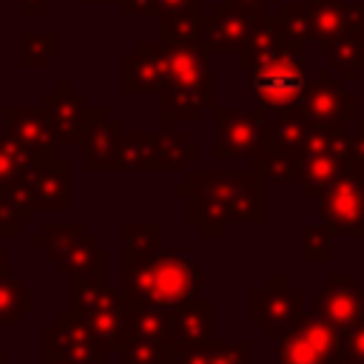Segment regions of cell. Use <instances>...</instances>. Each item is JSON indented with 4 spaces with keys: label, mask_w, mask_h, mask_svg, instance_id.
<instances>
[{
    "label": "cell",
    "mask_w": 364,
    "mask_h": 364,
    "mask_svg": "<svg viewBox=\"0 0 364 364\" xmlns=\"http://www.w3.org/2000/svg\"><path fill=\"white\" fill-rule=\"evenodd\" d=\"M173 196L185 199L188 225L202 236H225L230 225L264 222V176L250 171H191L173 185Z\"/></svg>",
    "instance_id": "obj_1"
},
{
    "label": "cell",
    "mask_w": 364,
    "mask_h": 364,
    "mask_svg": "<svg viewBox=\"0 0 364 364\" xmlns=\"http://www.w3.org/2000/svg\"><path fill=\"white\" fill-rule=\"evenodd\" d=\"M202 262L182 250H156L139 259H122V299L136 304L176 307L199 296Z\"/></svg>",
    "instance_id": "obj_2"
},
{
    "label": "cell",
    "mask_w": 364,
    "mask_h": 364,
    "mask_svg": "<svg viewBox=\"0 0 364 364\" xmlns=\"http://www.w3.org/2000/svg\"><path fill=\"white\" fill-rule=\"evenodd\" d=\"M168 85L162 91V128L176 122H196L205 108L213 105V77L208 48L202 40H168Z\"/></svg>",
    "instance_id": "obj_3"
},
{
    "label": "cell",
    "mask_w": 364,
    "mask_h": 364,
    "mask_svg": "<svg viewBox=\"0 0 364 364\" xmlns=\"http://www.w3.org/2000/svg\"><path fill=\"white\" fill-rule=\"evenodd\" d=\"M250 85L256 105H262L264 111H282L296 105L307 88L304 48L284 43L276 51L259 57L250 65Z\"/></svg>",
    "instance_id": "obj_4"
},
{
    "label": "cell",
    "mask_w": 364,
    "mask_h": 364,
    "mask_svg": "<svg viewBox=\"0 0 364 364\" xmlns=\"http://www.w3.org/2000/svg\"><path fill=\"white\" fill-rule=\"evenodd\" d=\"M213 122H216V136H213L216 159H250L256 165L264 156L267 114L262 105H253L250 111L213 108Z\"/></svg>",
    "instance_id": "obj_5"
},
{
    "label": "cell",
    "mask_w": 364,
    "mask_h": 364,
    "mask_svg": "<svg viewBox=\"0 0 364 364\" xmlns=\"http://www.w3.org/2000/svg\"><path fill=\"white\" fill-rule=\"evenodd\" d=\"M299 316H304V290L293 284L287 273H267L259 287L250 290V321L276 341Z\"/></svg>",
    "instance_id": "obj_6"
},
{
    "label": "cell",
    "mask_w": 364,
    "mask_h": 364,
    "mask_svg": "<svg viewBox=\"0 0 364 364\" xmlns=\"http://www.w3.org/2000/svg\"><path fill=\"white\" fill-rule=\"evenodd\" d=\"M341 347V330L318 316H299L276 338L279 364H330Z\"/></svg>",
    "instance_id": "obj_7"
},
{
    "label": "cell",
    "mask_w": 364,
    "mask_h": 364,
    "mask_svg": "<svg viewBox=\"0 0 364 364\" xmlns=\"http://www.w3.org/2000/svg\"><path fill=\"white\" fill-rule=\"evenodd\" d=\"M316 210L336 236L364 239V173L350 168L316 196Z\"/></svg>",
    "instance_id": "obj_8"
},
{
    "label": "cell",
    "mask_w": 364,
    "mask_h": 364,
    "mask_svg": "<svg viewBox=\"0 0 364 364\" xmlns=\"http://www.w3.org/2000/svg\"><path fill=\"white\" fill-rule=\"evenodd\" d=\"M290 108L310 122H355V94L344 91L341 80H336L330 68H318L316 80L307 82L301 100Z\"/></svg>",
    "instance_id": "obj_9"
},
{
    "label": "cell",
    "mask_w": 364,
    "mask_h": 364,
    "mask_svg": "<svg viewBox=\"0 0 364 364\" xmlns=\"http://www.w3.org/2000/svg\"><path fill=\"white\" fill-rule=\"evenodd\" d=\"M262 20H264L262 11L245 9L233 0L225 3V6H216L213 14L205 20V48H208V54H225V51L242 54L250 46V37H253V31Z\"/></svg>",
    "instance_id": "obj_10"
},
{
    "label": "cell",
    "mask_w": 364,
    "mask_h": 364,
    "mask_svg": "<svg viewBox=\"0 0 364 364\" xmlns=\"http://www.w3.org/2000/svg\"><path fill=\"white\" fill-rule=\"evenodd\" d=\"M6 134L34 159L60 154V139L46 105H6Z\"/></svg>",
    "instance_id": "obj_11"
},
{
    "label": "cell",
    "mask_w": 364,
    "mask_h": 364,
    "mask_svg": "<svg viewBox=\"0 0 364 364\" xmlns=\"http://www.w3.org/2000/svg\"><path fill=\"white\" fill-rule=\"evenodd\" d=\"M125 125L119 117H111L108 105H94L88 108L85 117V131H82V168L91 173H102V171H114L117 168V154H119V142H122Z\"/></svg>",
    "instance_id": "obj_12"
},
{
    "label": "cell",
    "mask_w": 364,
    "mask_h": 364,
    "mask_svg": "<svg viewBox=\"0 0 364 364\" xmlns=\"http://www.w3.org/2000/svg\"><path fill=\"white\" fill-rule=\"evenodd\" d=\"M43 353L71 361V364H105L108 361L100 355L91 330L71 313H60L54 324L43 330Z\"/></svg>",
    "instance_id": "obj_13"
},
{
    "label": "cell",
    "mask_w": 364,
    "mask_h": 364,
    "mask_svg": "<svg viewBox=\"0 0 364 364\" xmlns=\"http://www.w3.org/2000/svg\"><path fill=\"white\" fill-rule=\"evenodd\" d=\"M165 85H168L165 43H136V48L122 60V91L162 94Z\"/></svg>",
    "instance_id": "obj_14"
},
{
    "label": "cell",
    "mask_w": 364,
    "mask_h": 364,
    "mask_svg": "<svg viewBox=\"0 0 364 364\" xmlns=\"http://www.w3.org/2000/svg\"><path fill=\"white\" fill-rule=\"evenodd\" d=\"M316 316L338 330L364 318V287L358 279L353 273L330 276L327 284L316 293Z\"/></svg>",
    "instance_id": "obj_15"
},
{
    "label": "cell",
    "mask_w": 364,
    "mask_h": 364,
    "mask_svg": "<svg viewBox=\"0 0 364 364\" xmlns=\"http://www.w3.org/2000/svg\"><path fill=\"white\" fill-rule=\"evenodd\" d=\"M31 208L34 210H71V159L60 154L48 159H34Z\"/></svg>",
    "instance_id": "obj_16"
},
{
    "label": "cell",
    "mask_w": 364,
    "mask_h": 364,
    "mask_svg": "<svg viewBox=\"0 0 364 364\" xmlns=\"http://www.w3.org/2000/svg\"><path fill=\"white\" fill-rule=\"evenodd\" d=\"M48 117H51V125L57 131V139L63 148H74V145H82V131H85V117H88V102L82 94L71 91V82L63 80L57 85V91L46 94L43 100Z\"/></svg>",
    "instance_id": "obj_17"
},
{
    "label": "cell",
    "mask_w": 364,
    "mask_h": 364,
    "mask_svg": "<svg viewBox=\"0 0 364 364\" xmlns=\"http://www.w3.org/2000/svg\"><path fill=\"white\" fill-rule=\"evenodd\" d=\"M122 304H125L122 290L111 284V287L105 290V296H102L91 310H85L82 316H77V318L91 330L100 355L108 358V361L117 355V350H119V344H122Z\"/></svg>",
    "instance_id": "obj_18"
},
{
    "label": "cell",
    "mask_w": 364,
    "mask_h": 364,
    "mask_svg": "<svg viewBox=\"0 0 364 364\" xmlns=\"http://www.w3.org/2000/svg\"><path fill=\"white\" fill-rule=\"evenodd\" d=\"M213 299H191L171 307V341L176 347H193L213 338Z\"/></svg>",
    "instance_id": "obj_19"
},
{
    "label": "cell",
    "mask_w": 364,
    "mask_h": 364,
    "mask_svg": "<svg viewBox=\"0 0 364 364\" xmlns=\"http://www.w3.org/2000/svg\"><path fill=\"white\" fill-rule=\"evenodd\" d=\"M125 338L171 341V307L125 301L122 304V341Z\"/></svg>",
    "instance_id": "obj_20"
},
{
    "label": "cell",
    "mask_w": 364,
    "mask_h": 364,
    "mask_svg": "<svg viewBox=\"0 0 364 364\" xmlns=\"http://www.w3.org/2000/svg\"><path fill=\"white\" fill-rule=\"evenodd\" d=\"M313 14V43L318 54H327L330 46L347 31V6L344 0H307Z\"/></svg>",
    "instance_id": "obj_21"
},
{
    "label": "cell",
    "mask_w": 364,
    "mask_h": 364,
    "mask_svg": "<svg viewBox=\"0 0 364 364\" xmlns=\"http://www.w3.org/2000/svg\"><path fill=\"white\" fill-rule=\"evenodd\" d=\"M199 154H202V148L193 145L185 131H176V128L156 131V171H162V173L188 171Z\"/></svg>",
    "instance_id": "obj_22"
},
{
    "label": "cell",
    "mask_w": 364,
    "mask_h": 364,
    "mask_svg": "<svg viewBox=\"0 0 364 364\" xmlns=\"http://www.w3.org/2000/svg\"><path fill=\"white\" fill-rule=\"evenodd\" d=\"M85 233H88V230H85L82 222H48L46 230L31 239V247H37V250L43 253V259L57 267V264L74 250V245H77Z\"/></svg>",
    "instance_id": "obj_23"
},
{
    "label": "cell",
    "mask_w": 364,
    "mask_h": 364,
    "mask_svg": "<svg viewBox=\"0 0 364 364\" xmlns=\"http://www.w3.org/2000/svg\"><path fill=\"white\" fill-rule=\"evenodd\" d=\"M97 270H111V253L100 245V239L94 233H85L74 245V250L57 264V273L65 276V279L88 276V273H97Z\"/></svg>",
    "instance_id": "obj_24"
},
{
    "label": "cell",
    "mask_w": 364,
    "mask_h": 364,
    "mask_svg": "<svg viewBox=\"0 0 364 364\" xmlns=\"http://www.w3.org/2000/svg\"><path fill=\"white\" fill-rule=\"evenodd\" d=\"M34 310V290L26 287L9 270L0 273V324L17 327Z\"/></svg>",
    "instance_id": "obj_25"
},
{
    "label": "cell",
    "mask_w": 364,
    "mask_h": 364,
    "mask_svg": "<svg viewBox=\"0 0 364 364\" xmlns=\"http://www.w3.org/2000/svg\"><path fill=\"white\" fill-rule=\"evenodd\" d=\"M114 171H128V173L156 171V134H122Z\"/></svg>",
    "instance_id": "obj_26"
},
{
    "label": "cell",
    "mask_w": 364,
    "mask_h": 364,
    "mask_svg": "<svg viewBox=\"0 0 364 364\" xmlns=\"http://www.w3.org/2000/svg\"><path fill=\"white\" fill-rule=\"evenodd\" d=\"M324 57H330V63L341 68V80H355L358 68H364V34L350 23Z\"/></svg>",
    "instance_id": "obj_27"
},
{
    "label": "cell",
    "mask_w": 364,
    "mask_h": 364,
    "mask_svg": "<svg viewBox=\"0 0 364 364\" xmlns=\"http://www.w3.org/2000/svg\"><path fill=\"white\" fill-rule=\"evenodd\" d=\"M173 341H156V338H125L117 350L122 364H171L176 355Z\"/></svg>",
    "instance_id": "obj_28"
},
{
    "label": "cell",
    "mask_w": 364,
    "mask_h": 364,
    "mask_svg": "<svg viewBox=\"0 0 364 364\" xmlns=\"http://www.w3.org/2000/svg\"><path fill=\"white\" fill-rule=\"evenodd\" d=\"M162 222H125L122 225V259H139L151 256L162 247Z\"/></svg>",
    "instance_id": "obj_29"
},
{
    "label": "cell",
    "mask_w": 364,
    "mask_h": 364,
    "mask_svg": "<svg viewBox=\"0 0 364 364\" xmlns=\"http://www.w3.org/2000/svg\"><path fill=\"white\" fill-rule=\"evenodd\" d=\"M68 282H71V304H68V313L71 316H82L111 287V270H97V273H88V276H74Z\"/></svg>",
    "instance_id": "obj_30"
},
{
    "label": "cell",
    "mask_w": 364,
    "mask_h": 364,
    "mask_svg": "<svg viewBox=\"0 0 364 364\" xmlns=\"http://www.w3.org/2000/svg\"><path fill=\"white\" fill-rule=\"evenodd\" d=\"M276 20H279V28L290 46L304 48V43L313 40V14H310L307 3H282Z\"/></svg>",
    "instance_id": "obj_31"
},
{
    "label": "cell",
    "mask_w": 364,
    "mask_h": 364,
    "mask_svg": "<svg viewBox=\"0 0 364 364\" xmlns=\"http://www.w3.org/2000/svg\"><path fill=\"white\" fill-rule=\"evenodd\" d=\"M193 347L205 364H253V341L250 338H239V341L208 338Z\"/></svg>",
    "instance_id": "obj_32"
},
{
    "label": "cell",
    "mask_w": 364,
    "mask_h": 364,
    "mask_svg": "<svg viewBox=\"0 0 364 364\" xmlns=\"http://www.w3.org/2000/svg\"><path fill=\"white\" fill-rule=\"evenodd\" d=\"M168 40H202L205 43V17L199 14V6L165 14L162 43H168Z\"/></svg>",
    "instance_id": "obj_33"
},
{
    "label": "cell",
    "mask_w": 364,
    "mask_h": 364,
    "mask_svg": "<svg viewBox=\"0 0 364 364\" xmlns=\"http://www.w3.org/2000/svg\"><path fill=\"white\" fill-rule=\"evenodd\" d=\"M31 168H34V156L26 154L9 134H0V191L17 182L20 176L31 173Z\"/></svg>",
    "instance_id": "obj_34"
},
{
    "label": "cell",
    "mask_w": 364,
    "mask_h": 364,
    "mask_svg": "<svg viewBox=\"0 0 364 364\" xmlns=\"http://www.w3.org/2000/svg\"><path fill=\"white\" fill-rule=\"evenodd\" d=\"M20 65L40 68L57 51V31H20Z\"/></svg>",
    "instance_id": "obj_35"
},
{
    "label": "cell",
    "mask_w": 364,
    "mask_h": 364,
    "mask_svg": "<svg viewBox=\"0 0 364 364\" xmlns=\"http://www.w3.org/2000/svg\"><path fill=\"white\" fill-rule=\"evenodd\" d=\"M333 239H336V233L324 222L304 228V233H301V259L307 264H324V262H330V245H333Z\"/></svg>",
    "instance_id": "obj_36"
},
{
    "label": "cell",
    "mask_w": 364,
    "mask_h": 364,
    "mask_svg": "<svg viewBox=\"0 0 364 364\" xmlns=\"http://www.w3.org/2000/svg\"><path fill=\"white\" fill-rule=\"evenodd\" d=\"M31 219H34V210L17 208V205L9 202L6 196H0V236H3V239L20 236V228L31 225Z\"/></svg>",
    "instance_id": "obj_37"
},
{
    "label": "cell",
    "mask_w": 364,
    "mask_h": 364,
    "mask_svg": "<svg viewBox=\"0 0 364 364\" xmlns=\"http://www.w3.org/2000/svg\"><path fill=\"white\" fill-rule=\"evenodd\" d=\"M125 6V14H173V11H182V9H191L196 6V0H122Z\"/></svg>",
    "instance_id": "obj_38"
},
{
    "label": "cell",
    "mask_w": 364,
    "mask_h": 364,
    "mask_svg": "<svg viewBox=\"0 0 364 364\" xmlns=\"http://www.w3.org/2000/svg\"><path fill=\"white\" fill-rule=\"evenodd\" d=\"M341 347L364 361V318H358V321H353L350 327L341 330Z\"/></svg>",
    "instance_id": "obj_39"
},
{
    "label": "cell",
    "mask_w": 364,
    "mask_h": 364,
    "mask_svg": "<svg viewBox=\"0 0 364 364\" xmlns=\"http://www.w3.org/2000/svg\"><path fill=\"white\" fill-rule=\"evenodd\" d=\"M350 162L355 171L364 173V119L350 128Z\"/></svg>",
    "instance_id": "obj_40"
},
{
    "label": "cell",
    "mask_w": 364,
    "mask_h": 364,
    "mask_svg": "<svg viewBox=\"0 0 364 364\" xmlns=\"http://www.w3.org/2000/svg\"><path fill=\"white\" fill-rule=\"evenodd\" d=\"M171 364H205L202 355L196 353V347H179L176 355L171 358Z\"/></svg>",
    "instance_id": "obj_41"
},
{
    "label": "cell",
    "mask_w": 364,
    "mask_h": 364,
    "mask_svg": "<svg viewBox=\"0 0 364 364\" xmlns=\"http://www.w3.org/2000/svg\"><path fill=\"white\" fill-rule=\"evenodd\" d=\"M347 20L364 34V3H358V6H347Z\"/></svg>",
    "instance_id": "obj_42"
},
{
    "label": "cell",
    "mask_w": 364,
    "mask_h": 364,
    "mask_svg": "<svg viewBox=\"0 0 364 364\" xmlns=\"http://www.w3.org/2000/svg\"><path fill=\"white\" fill-rule=\"evenodd\" d=\"M46 9V0H20V14H40Z\"/></svg>",
    "instance_id": "obj_43"
},
{
    "label": "cell",
    "mask_w": 364,
    "mask_h": 364,
    "mask_svg": "<svg viewBox=\"0 0 364 364\" xmlns=\"http://www.w3.org/2000/svg\"><path fill=\"white\" fill-rule=\"evenodd\" d=\"M330 364H364V361H361V358H355V355H353V353H347V350H344V347H338V350H336V355H333V361H330Z\"/></svg>",
    "instance_id": "obj_44"
},
{
    "label": "cell",
    "mask_w": 364,
    "mask_h": 364,
    "mask_svg": "<svg viewBox=\"0 0 364 364\" xmlns=\"http://www.w3.org/2000/svg\"><path fill=\"white\" fill-rule=\"evenodd\" d=\"M6 262H9V250H3V247H0V273H6V270H9V267H6Z\"/></svg>",
    "instance_id": "obj_45"
},
{
    "label": "cell",
    "mask_w": 364,
    "mask_h": 364,
    "mask_svg": "<svg viewBox=\"0 0 364 364\" xmlns=\"http://www.w3.org/2000/svg\"><path fill=\"white\" fill-rule=\"evenodd\" d=\"M43 364H71V361H63V358H54V355H46Z\"/></svg>",
    "instance_id": "obj_46"
},
{
    "label": "cell",
    "mask_w": 364,
    "mask_h": 364,
    "mask_svg": "<svg viewBox=\"0 0 364 364\" xmlns=\"http://www.w3.org/2000/svg\"><path fill=\"white\" fill-rule=\"evenodd\" d=\"M0 364H9V355H6L3 350H0Z\"/></svg>",
    "instance_id": "obj_47"
},
{
    "label": "cell",
    "mask_w": 364,
    "mask_h": 364,
    "mask_svg": "<svg viewBox=\"0 0 364 364\" xmlns=\"http://www.w3.org/2000/svg\"><path fill=\"white\" fill-rule=\"evenodd\" d=\"M0 114H6V100L0 97Z\"/></svg>",
    "instance_id": "obj_48"
},
{
    "label": "cell",
    "mask_w": 364,
    "mask_h": 364,
    "mask_svg": "<svg viewBox=\"0 0 364 364\" xmlns=\"http://www.w3.org/2000/svg\"><path fill=\"white\" fill-rule=\"evenodd\" d=\"M85 3H111V0H85Z\"/></svg>",
    "instance_id": "obj_49"
},
{
    "label": "cell",
    "mask_w": 364,
    "mask_h": 364,
    "mask_svg": "<svg viewBox=\"0 0 364 364\" xmlns=\"http://www.w3.org/2000/svg\"><path fill=\"white\" fill-rule=\"evenodd\" d=\"M105 364H111V361H105Z\"/></svg>",
    "instance_id": "obj_50"
}]
</instances>
